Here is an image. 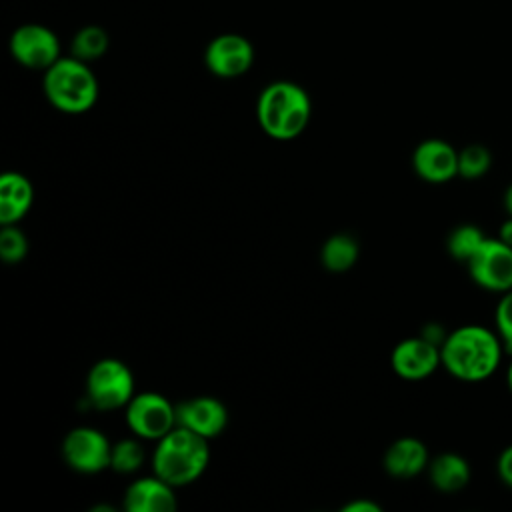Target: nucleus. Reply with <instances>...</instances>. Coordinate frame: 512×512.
Here are the masks:
<instances>
[{"label": "nucleus", "mask_w": 512, "mask_h": 512, "mask_svg": "<svg viewBox=\"0 0 512 512\" xmlns=\"http://www.w3.org/2000/svg\"><path fill=\"white\" fill-rule=\"evenodd\" d=\"M492 166V152L484 144H468L458 150V176L464 180H480Z\"/></svg>", "instance_id": "21"}, {"label": "nucleus", "mask_w": 512, "mask_h": 512, "mask_svg": "<svg viewBox=\"0 0 512 512\" xmlns=\"http://www.w3.org/2000/svg\"><path fill=\"white\" fill-rule=\"evenodd\" d=\"M86 392L88 400L98 410H114L126 406L134 396L132 372L120 360H100L88 372Z\"/></svg>", "instance_id": "5"}, {"label": "nucleus", "mask_w": 512, "mask_h": 512, "mask_svg": "<svg viewBox=\"0 0 512 512\" xmlns=\"http://www.w3.org/2000/svg\"><path fill=\"white\" fill-rule=\"evenodd\" d=\"M428 466V450L416 438H400L384 454V468L394 478H412Z\"/></svg>", "instance_id": "15"}, {"label": "nucleus", "mask_w": 512, "mask_h": 512, "mask_svg": "<svg viewBox=\"0 0 512 512\" xmlns=\"http://www.w3.org/2000/svg\"><path fill=\"white\" fill-rule=\"evenodd\" d=\"M502 204H504L506 216H512V182H510V184H508V188L504 190V196H502Z\"/></svg>", "instance_id": "28"}, {"label": "nucleus", "mask_w": 512, "mask_h": 512, "mask_svg": "<svg viewBox=\"0 0 512 512\" xmlns=\"http://www.w3.org/2000/svg\"><path fill=\"white\" fill-rule=\"evenodd\" d=\"M496 472H498V478L508 486L512 488V444L506 446L498 460H496Z\"/></svg>", "instance_id": "25"}, {"label": "nucleus", "mask_w": 512, "mask_h": 512, "mask_svg": "<svg viewBox=\"0 0 512 512\" xmlns=\"http://www.w3.org/2000/svg\"><path fill=\"white\" fill-rule=\"evenodd\" d=\"M126 424L140 438L160 440L176 426V408L162 394H136L126 404Z\"/></svg>", "instance_id": "7"}, {"label": "nucleus", "mask_w": 512, "mask_h": 512, "mask_svg": "<svg viewBox=\"0 0 512 512\" xmlns=\"http://www.w3.org/2000/svg\"><path fill=\"white\" fill-rule=\"evenodd\" d=\"M62 454L70 468L84 474H94L110 466L112 446L100 430L80 426L66 434Z\"/></svg>", "instance_id": "9"}, {"label": "nucleus", "mask_w": 512, "mask_h": 512, "mask_svg": "<svg viewBox=\"0 0 512 512\" xmlns=\"http://www.w3.org/2000/svg\"><path fill=\"white\" fill-rule=\"evenodd\" d=\"M26 250H28V244H26L24 234L18 228H14L12 224H6L0 232V256H2V260L8 262V264L20 262L26 256Z\"/></svg>", "instance_id": "23"}, {"label": "nucleus", "mask_w": 512, "mask_h": 512, "mask_svg": "<svg viewBox=\"0 0 512 512\" xmlns=\"http://www.w3.org/2000/svg\"><path fill=\"white\" fill-rule=\"evenodd\" d=\"M174 486L156 478H142L128 486L124 494V508L128 512H170L176 510L178 502L174 496Z\"/></svg>", "instance_id": "14"}, {"label": "nucleus", "mask_w": 512, "mask_h": 512, "mask_svg": "<svg viewBox=\"0 0 512 512\" xmlns=\"http://www.w3.org/2000/svg\"><path fill=\"white\" fill-rule=\"evenodd\" d=\"M34 198L32 184L18 172H6L0 178V222L14 224L30 208Z\"/></svg>", "instance_id": "16"}, {"label": "nucleus", "mask_w": 512, "mask_h": 512, "mask_svg": "<svg viewBox=\"0 0 512 512\" xmlns=\"http://www.w3.org/2000/svg\"><path fill=\"white\" fill-rule=\"evenodd\" d=\"M320 258L330 272H344L356 262L358 244L352 236H346V234L330 236L322 246Z\"/></svg>", "instance_id": "18"}, {"label": "nucleus", "mask_w": 512, "mask_h": 512, "mask_svg": "<svg viewBox=\"0 0 512 512\" xmlns=\"http://www.w3.org/2000/svg\"><path fill=\"white\" fill-rule=\"evenodd\" d=\"M428 474L436 490L450 494L462 490L470 482L472 470L464 456L456 452H444L428 464Z\"/></svg>", "instance_id": "17"}, {"label": "nucleus", "mask_w": 512, "mask_h": 512, "mask_svg": "<svg viewBox=\"0 0 512 512\" xmlns=\"http://www.w3.org/2000/svg\"><path fill=\"white\" fill-rule=\"evenodd\" d=\"M228 422L226 406L212 396L190 398L176 406V424L184 426L206 440L218 436Z\"/></svg>", "instance_id": "13"}, {"label": "nucleus", "mask_w": 512, "mask_h": 512, "mask_svg": "<svg viewBox=\"0 0 512 512\" xmlns=\"http://www.w3.org/2000/svg\"><path fill=\"white\" fill-rule=\"evenodd\" d=\"M144 462V448L140 442L136 440H120L112 446V460H110V466L116 470V472H134L142 466Z\"/></svg>", "instance_id": "22"}, {"label": "nucleus", "mask_w": 512, "mask_h": 512, "mask_svg": "<svg viewBox=\"0 0 512 512\" xmlns=\"http://www.w3.org/2000/svg\"><path fill=\"white\" fill-rule=\"evenodd\" d=\"M44 94L48 102L66 114H82L98 100V80L84 60L58 58L44 70Z\"/></svg>", "instance_id": "4"}, {"label": "nucleus", "mask_w": 512, "mask_h": 512, "mask_svg": "<svg viewBox=\"0 0 512 512\" xmlns=\"http://www.w3.org/2000/svg\"><path fill=\"white\" fill-rule=\"evenodd\" d=\"M506 386L512 394V354H510V362H508V368H506Z\"/></svg>", "instance_id": "29"}, {"label": "nucleus", "mask_w": 512, "mask_h": 512, "mask_svg": "<svg viewBox=\"0 0 512 512\" xmlns=\"http://www.w3.org/2000/svg\"><path fill=\"white\" fill-rule=\"evenodd\" d=\"M466 266L480 288L496 294L512 290V246L502 240L486 238Z\"/></svg>", "instance_id": "6"}, {"label": "nucleus", "mask_w": 512, "mask_h": 512, "mask_svg": "<svg viewBox=\"0 0 512 512\" xmlns=\"http://www.w3.org/2000/svg\"><path fill=\"white\" fill-rule=\"evenodd\" d=\"M416 174L432 184H444L458 176V150L440 138L424 140L412 154Z\"/></svg>", "instance_id": "11"}, {"label": "nucleus", "mask_w": 512, "mask_h": 512, "mask_svg": "<svg viewBox=\"0 0 512 512\" xmlns=\"http://www.w3.org/2000/svg\"><path fill=\"white\" fill-rule=\"evenodd\" d=\"M108 34L104 28L96 26V24H88L84 28H80L70 44V52L74 58L90 62L100 58L106 50H108Z\"/></svg>", "instance_id": "19"}, {"label": "nucleus", "mask_w": 512, "mask_h": 512, "mask_svg": "<svg viewBox=\"0 0 512 512\" xmlns=\"http://www.w3.org/2000/svg\"><path fill=\"white\" fill-rule=\"evenodd\" d=\"M344 512H380V506L370 500H356L344 506Z\"/></svg>", "instance_id": "26"}, {"label": "nucleus", "mask_w": 512, "mask_h": 512, "mask_svg": "<svg viewBox=\"0 0 512 512\" xmlns=\"http://www.w3.org/2000/svg\"><path fill=\"white\" fill-rule=\"evenodd\" d=\"M504 344L496 330L468 324L446 334L440 356L442 366L458 380L480 382L490 378L502 360Z\"/></svg>", "instance_id": "1"}, {"label": "nucleus", "mask_w": 512, "mask_h": 512, "mask_svg": "<svg viewBox=\"0 0 512 512\" xmlns=\"http://www.w3.org/2000/svg\"><path fill=\"white\" fill-rule=\"evenodd\" d=\"M10 54L32 70H48L60 58L58 36L42 24H22L10 36Z\"/></svg>", "instance_id": "8"}, {"label": "nucleus", "mask_w": 512, "mask_h": 512, "mask_svg": "<svg viewBox=\"0 0 512 512\" xmlns=\"http://www.w3.org/2000/svg\"><path fill=\"white\" fill-rule=\"evenodd\" d=\"M204 62L214 76L236 78L252 66L254 48L240 34H220L206 46Z\"/></svg>", "instance_id": "10"}, {"label": "nucleus", "mask_w": 512, "mask_h": 512, "mask_svg": "<svg viewBox=\"0 0 512 512\" xmlns=\"http://www.w3.org/2000/svg\"><path fill=\"white\" fill-rule=\"evenodd\" d=\"M310 98L294 82L278 80L268 84L256 104L262 130L276 140H290L304 132L310 120Z\"/></svg>", "instance_id": "3"}, {"label": "nucleus", "mask_w": 512, "mask_h": 512, "mask_svg": "<svg viewBox=\"0 0 512 512\" xmlns=\"http://www.w3.org/2000/svg\"><path fill=\"white\" fill-rule=\"evenodd\" d=\"M496 238H498V240H502L504 244L512 246V216H506V220L500 224Z\"/></svg>", "instance_id": "27"}, {"label": "nucleus", "mask_w": 512, "mask_h": 512, "mask_svg": "<svg viewBox=\"0 0 512 512\" xmlns=\"http://www.w3.org/2000/svg\"><path fill=\"white\" fill-rule=\"evenodd\" d=\"M486 238L488 236H484V232L476 224H460L450 232L446 248L454 260L466 264L478 252Z\"/></svg>", "instance_id": "20"}, {"label": "nucleus", "mask_w": 512, "mask_h": 512, "mask_svg": "<svg viewBox=\"0 0 512 512\" xmlns=\"http://www.w3.org/2000/svg\"><path fill=\"white\" fill-rule=\"evenodd\" d=\"M208 440L184 426H174L158 440L152 456L154 474L172 486L194 482L208 466Z\"/></svg>", "instance_id": "2"}, {"label": "nucleus", "mask_w": 512, "mask_h": 512, "mask_svg": "<svg viewBox=\"0 0 512 512\" xmlns=\"http://www.w3.org/2000/svg\"><path fill=\"white\" fill-rule=\"evenodd\" d=\"M494 322L506 354H512V290L500 294V300L494 312Z\"/></svg>", "instance_id": "24"}, {"label": "nucleus", "mask_w": 512, "mask_h": 512, "mask_svg": "<svg viewBox=\"0 0 512 512\" xmlns=\"http://www.w3.org/2000/svg\"><path fill=\"white\" fill-rule=\"evenodd\" d=\"M442 364L440 346L428 338H406L392 350V368L406 380H422Z\"/></svg>", "instance_id": "12"}]
</instances>
